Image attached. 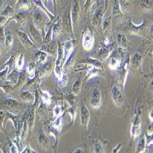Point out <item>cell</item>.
<instances>
[{"mask_svg":"<svg viewBox=\"0 0 153 153\" xmlns=\"http://www.w3.org/2000/svg\"><path fill=\"white\" fill-rule=\"evenodd\" d=\"M28 124L27 121H25L23 122V129H22V132L21 134V138L22 140H25V138H26L28 134Z\"/></svg>","mask_w":153,"mask_h":153,"instance_id":"obj_29","label":"cell"},{"mask_svg":"<svg viewBox=\"0 0 153 153\" xmlns=\"http://www.w3.org/2000/svg\"><path fill=\"white\" fill-rule=\"evenodd\" d=\"M41 98L42 101L44 102V103L47 105H50L51 103V96L49 94L48 92L44 91H42V95H41Z\"/></svg>","mask_w":153,"mask_h":153,"instance_id":"obj_28","label":"cell"},{"mask_svg":"<svg viewBox=\"0 0 153 153\" xmlns=\"http://www.w3.org/2000/svg\"><path fill=\"white\" fill-rule=\"evenodd\" d=\"M90 120V113L86 106H82L80 109V123L83 127L88 128Z\"/></svg>","mask_w":153,"mask_h":153,"instance_id":"obj_6","label":"cell"},{"mask_svg":"<svg viewBox=\"0 0 153 153\" xmlns=\"http://www.w3.org/2000/svg\"><path fill=\"white\" fill-rule=\"evenodd\" d=\"M52 64H48V65L44 66V67H42L39 72V74H40V76L41 77H43V76H45L46 75H48V74H50L51 71H52Z\"/></svg>","mask_w":153,"mask_h":153,"instance_id":"obj_20","label":"cell"},{"mask_svg":"<svg viewBox=\"0 0 153 153\" xmlns=\"http://www.w3.org/2000/svg\"><path fill=\"white\" fill-rule=\"evenodd\" d=\"M64 65L63 62V51L62 48L59 45L58 48V56L56 60L55 61V74L59 81H61L63 76L62 72V66Z\"/></svg>","mask_w":153,"mask_h":153,"instance_id":"obj_1","label":"cell"},{"mask_svg":"<svg viewBox=\"0 0 153 153\" xmlns=\"http://www.w3.org/2000/svg\"><path fill=\"white\" fill-rule=\"evenodd\" d=\"M29 124H30V127H32L33 123H34V111L33 110H31L30 111V114H29Z\"/></svg>","mask_w":153,"mask_h":153,"instance_id":"obj_38","label":"cell"},{"mask_svg":"<svg viewBox=\"0 0 153 153\" xmlns=\"http://www.w3.org/2000/svg\"><path fill=\"white\" fill-rule=\"evenodd\" d=\"M16 67L19 71H22L24 66V56L22 53L19 55L16 58Z\"/></svg>","mask_w":153,"mask_h":153,"instance_id":"obj_18","label":"cell"},{"mask_svg":"<svg viewBox=\"0 0 153 153\" xmlns=\"http://www.w3.org/2000/svg\"><path fill=\"white\" fill-rule=\"evenodd\" d=\"M79 6L77 3L75 2L71 12V20H72L73 27L75 26V23H76V22H77L78 18H79Z\"/></svg>","mask_w":153,"mask_h":153,"instance_id":"obj_9","label":"cell"},{"mask_svg":"<svg viewBox=\"0 0 153 153\" xmlns=\"http://www.w3.org/2000/svg\"><path fill=\"white\" fill-rule=\"evenodd\" d=\"M6 40L5 37V33H4V28H0V44H4Z\"/></svg>","mask_w":153,"mask_h":153,"instance_id":"obj_37","label":"cell"},{"mask_svg":"<svg viewBox=\"0 0 153 153\" xmlns=\"http://www.w3.org/2000/svg\"><path fill=\"white\" fill-rule=\"evenodd\" d=\"M53 113L55 114V116L56 117H59L62 113V110L60 105H56L53 110Z\"/></svg>","mask_w":153,"mask_h":153,"instance_id":"obj_36","label":"cell"},{"mask_svg":"<svg viewBox=\"0 0 153 153\" xmlns=\"http://www.w3.org/2000/svg\"><path fill=\"white\" fill-rule=\"evenodd\" d=\"M26 76H27L26 74H25V73H23L22 75H20L19 76V78L18 82H17V84H16V85H17L18 87H19V86L23 85V84L24 83L25 80H26Z\"/></svg>","mask_w":153,"mask_h":153,"instance_id":"obj_35","label":"cell"},{"mask_svg":"<svg viewBox=\"0 0 153 153\" xmlns=\"http://www.w3.org/2000/svg\"><path fill=\"white\" fill-rule=\"evenodd\" d=\"M19 7L20 9H22L23 10L28 9L31 7V3L30 1H19Z\"/></svg>","mask_w":153,"mask_h":153,"instance_id":"obj_30","label":"cell"},{"mask_svg":"<svg viewBox=\"0 0 153 153\" xmlns=\"http://www.w3.org/2000/svg\"><path fill=\"white\" fill-rule=\"evenodd\" d=\"M8 75V68L4 65L3 69L0 71V78L3 80H5L7 79Z\"/></svg>","mask_w":153,"mask_h":153,"instance_id":"obj_33","label":"cell"},{"mask_svg":"<svg viewBox=\"0 0 153 153\" xmlns=\"http://www.w3.org/2000/svg\"><path fill=\"white\" fill-rule=\"evenodd\" d=\"M25 19H26V16L23 12H20V13L17 14L15 17V19L19 24H22L25 22Z\"/></svg>","mask_w":153,"mask_h":153,"instance_id":"obj_32","label":"cell"},{"mask_svg":"<svg viewBox=\"0 0 153 153\" xmlns=\"http://www.w3.org/2000/svg\"><path fill=\"white\" fill-rule=\"evenodd\" d=\"M111 96L114 104L117 106H121L124 102V97L120 86L114 85L111 88Z\"/></svg>","mask_w":153,"mask_h":153,"instance_id":"obj_4","label":"cell"},{"mask_svg":"<svg viewBox=\"0 0 153 153\" xmlns=\"http://www.w3.org/2000/svg\"><path fill=\"white\" fill-rule=\"evenodd\" d=\"M120 64V60L119 59L116 57V56H113L111 58L110 64H109V66L111 69H116Z\"/></svg>","mask_w":153,"mask_h":153,"instance_id":"obj_27","label":"cell"},{"mask_svg":"<svg viewBox=\"0 0 153 153\" xmlns=\"http://www.w3.org/2000/svg\"><path fill=\"white\" fill-rule=\"evenodd\" d=\"M5 104L6 105L9 106V107H15L16 105H17L18 103L17 102L14 100H12V99H7V100L5 101Z\"/></svg>","mask_w":153,"mask_h":153,"instance_id":"obj_39","label":"cell"},{"mask_svg":"<svg viewBox=\"0 0 153 153\" xmlns=\"http://www.w3.org/2000/svg\"><path fill=\"white\" fill-rule=\"evenodd\" d=\"M17 36L19 38V39L20 41L25 45H28V46H31L32 47L33 45V41L30 39V38L29 37L28 35L23 31H17Z\"/></svg>","mask_w":153,"mask_h":153,"instance_id":"obj_8","label":"cell"},{"mask_svg":"<svg viewBox=\"0 0 153 153\" xmlns=\"http://www.w3.org/2000/svg\"><path fill=\"white\" fill-rule=\"evenodd\" d=\"M92 153H105L104 147L99 142L94 143L93 147Z\"/></svg>","mask_w":153,"mask_h":153,"instance_id":"obj_26","label":"cell"},{"mask_svg":"<svg viewBox=\"0 0 153 153\" xmlns=\"http://www.w3.org/2000/svg\"><path fill=\"white\" fill-rule=\"evenodd\" d=\"M34 24L36 26L39 27V28H42L45 22V18L43 15H42L39 12H36L34 15Z\"/></svg>","mask_w":153,"mask_h":153,"instance_id":"obj_12","label":"cell"},{"mask_svg":"<svg viewBox=\"0 0 153 153\" xmlns=\"http://www.w3.org/2000/svg\"><path fill=\"white\" fill-rule=\"evenodd\" d=\"M82 87V81L80 78L76 79L74 83L73 84L72 86V92L75 95H78L81 90Z\"/></svg>","mask_w":153,"mask_h":153,"instance_id":"obj_17","label":"cell"},{"mask_svg":"<svg viewBox=\"0 0 153 153\" xmlns=\"http://www.w3.org/2000/svg\"><path fill=\"white\" fill-rule=\"evenodd\" d=\"M19 76L20 75L18 71L14 69L11 73L7 75V78H8V79L12 83H13L14 85H16L18 82Z\"/></svg>","mask_w":153,"mask_h":153,"instance_id":"obj_15","label":"cell"},{"mask_svg":"<svg viewBox=\"0 0 153 153\" xmlns=\"http://www.w3.org/2000/svg\"><path fill=\"white\" fill-rule=\"evenodd\" d=\"M14 41H13V37L11 35H7L6 37V40L4 42V46L5 48L7 51L10 50L11 47H12V45H13Z\"/></svg>","mask_w":153,"mask_h":153,"instance_id":"obj_24","label":"cell"},{"mask_svg":"<svg viewBox=\"0 0 153 153\" xmlns=\"http://www.w3.org/2000/svg\"><path fill=\"white\" fill-rule=\"evenodd\" d=\"M2 88L3 91L5 92V93L6 94H10L11 93V92L12 91V90H13V89H12V88L10 86H2Z\"/></svg>","mask_w":153,"mask_h":153,"instance_id":"obj_41","label":"cell"},{"mask_svg":"<svg viewBox=\"0 0 153 153\" xmlns=\"http://www.w3.org/2000/svg\"><path fill=\"white\" fill-rule=\"evenodd\" d=\"M53 126L55 127V128L57 130H61V127H62V122H61V117H58L57 119L54 121L53 123Z\"/></svg>","mask_w":153,"mask_h":153,"instance_id":"obj_34","label":"cell"},{"mask_svg":"<svg viewBox=\"0 0 153 153\" xmlns=\"http://www.w3.org/2000/svg\"><path fill=\"white\" fill-rule=\"evenodd\" d=\"M141 119L138 114H135L131 129V135L133 138L138 137L141 133Z\"/></svg>","mask_w":153,"mask_h":153,"instance_id":"obj_5","label":"cell"},{"mask_svg":"<svg viewBox=\"0 0 153 153\" xmlns=\"http://www.w3.org/2000/svg\"><path fill=\"white\" fill-rule=\"evenodd\" d=\"M20 153H33V151L30 146H27Z\"/></svg>","mask_w":153,"mask_h":153,"instance_id":"obj_44","label":"cell"},{"mask_svg":"<svg viewBox=\"0 0 153 153\" xmlns=\"http://www.w3.org/2000/svg\"><path fill=\"white\" fill-rule=\"evenodd\" d=\"M1 52H2V48H1V45L0 44V55H1Z\"/></svg>","mask_w":153,"mask_h":153,"instance_id":"obj_46","label":"cell"},{"mask_svg":"<svg viewBox=\"0 0 153 153\" xmlns=\"http://www.w3.org/2000/svg\"><path fill=\"white\" fill-rule=\"evenodd\" d=\"M74 50V45L71 41H67L62 48L63 51V62L65 65L67 60L69 58L70 55H71L72 51Z\"/></svg>","mask_w":153,"mask_h":153,"instance_id":"obj_7","label":"cell"},{"mask_svg":"<svg viewBox=\"0 0 153 153\" xmlns=\"http://www.w3.org/2000/svg\"><path fill=\"white\" fill-rule=\"evenodd\" d=\"M20 97L25 102L28 104H33L35 100L34 96L31 92L28 91L22 92L20 94Z\"/></svg>","mask_w":153,"mask_h":153,"instance_id":"obj_10","label":"cell"},{"mask_svg":"<svg viewBox=\"0 0 153 153\" xmlns=\"http://www.w3.org/2000/svg\"><path fill=\"white\" fill-rule=\"evenodd\" d=\"M146 137L144 135L142 138H140L137 145L136 153H143L146 150Z\"/></svg>","mask_w":153,"mask_h":153,"instance_id":"obj_13","label":"cell"},{"mask_svg":"<svg viewBox=\"0 0 153 153\" xmlns=\"http://www.w3.org/2000/svg\"><path fill=\"white\" fill-rule=\"evenodd\" d=\"M16 58L13 55H12L11 57L9 59V60L6 62V63L4 65V66H7L8 68V74L11 73L12 71L14 70L15 66H16Z\"/></svg>","mask_w":153,"mask_h":153,"instance_id":"obj_16","label":"cell"},{"mask_svg":"<svg viewBox=\"0 0 153 153\" xmlns=\"http://www.w3.org/2000/svg\"><path fill=\"white\" fill-rule=\"evenodd\" d=\"M31 34L33 36L34 39L37 41V42H41V37L39 34V33L38 32V30L34 27L33 25H31Z\"/></svg>","mask_w":153,"mask_h":153,"instance_id":"obj_23","label":"cell"},{"mask_svg":"<svg viewBox=\"0 0 153 153\" xmlns=\"http://www.w3.org/2000/svg\"><path fill=\"white\" fill-rule=\"evenodd\" d=\"M61 30V23L59 20H57L55 22L52 28V35L54 37H56L60 33Z\"/></svg>","mask_w":153,"mask_h":153,"instance_id":"obj_19","label":"cell"},{"mask_svg":"<svg viewBox=\"0 0 153 153\" xmlns=\"http://www.w3.org/2000/svg\"><path fill=\"white\" fill-rule=\"evenodd\" d=\"M141 59H142L141 56L138 55V53H135L132 59V64H133L134 66H137L140 65V62H141Z\"/></svg>","mask_w":153,"mask_h":153,"instance_id":"obj_31","label":"cell"},{"mask_svg":"<svg viewBox=\"0 0 153 153\" xmlns=\"http://www.w3.org/2000/svg\"><path fill=\"white\" fill-rule=\"evenodd\" d=\"M48 55L42 51H40L36 55V63L38 66L39 65H44L45 62L47 61Z\"/></svg>","mask_w":153,"mask_h":153,"instance_id":"obj_11","label":"cell"},{"mask_svg":"<svg viewBox=\"0 0 153 153\" xmlns=\"http://www.w3.org/2000/svg\"><path fill=\"white\" fill-rule=\"evenodd\" d=\"M88 75L90 77H92L95 75H97L99 72L100 71V69L98 68H96V66L93 65H88Z\"/></svg>","mask_w":153,"mask_h":153,"instance_id":"obj_21","label":"cell"},{"mask_svg":"<svg viewBox=\"0 0 153 153\" xmlns=\"http://www.w3.org/2000/svg\"><path fill=\"white\" fill-rule=\"evenodd\" d=\"M149 119L151 121H152V110L150 111L149 114Z\"/></svg>","mask_w":153,"mask_h":153,"instance_id":"obj_45","label":"cell"},{"mask_svg":"<svg viewBox=\"0 0 153 153\" xmlns=\"http://www.w3.org/2000/svg\"><path fill=\"white\" fill-rule=\"evenodd\" d=\"M9 153H19V150L16 144H12L9 148Z\"/></svg>","mask_w":153,"mask_h":153,"instance_id":"obj_40","label":"cell"},{"mask_svg":"<svg viewBox=\"0 0 153 153\" xmlns=\"http://www.w3.org/2000/svg\"><path fill=\"white\" fill-rule=\"evenodd\" d=\"M122 146V144L121 143H119L115 147H114L113 149V151H112V153H118L119 151L120 150Z\"/></svg>","mask_w":153,"mask_h":153,"instance_id":"obj_43","label":"cell"},{"mask_svg":"<svg viewBox=\"0 0 153 153\" xmlns=\"http://www.w3.org/2000/svg\"><path fill=\"white\" fill-rule=\"evenodd\" d=\"M14 13V9L10 6H7L2 12L1 15L9 19Z\"/></svg>","mask_w":153,"mask_h":153,"instance_id":"obj_25","label":"cell"},{"mask_svg":"<svg viewBox=\"0 0 153 153\" xmlns=\"http://www.w3.org/2000/svg\"><path fill=\"white\" fill-rule=\"evenodd\" d=\"M8 18L1 15L0 16V26H4L5 25V23L7 22V21L8 20Z\"/></svg>","mask_w":153,"mask_h":153,"instance_id":"obj_42","label":"cell"},{"mask_svg":"<svg viewBox=\"0 0 153 153\" xmlns=\"http://www.w3.org/2000/svg\"><path fill=\"white\" fill-rule=\"evenodd\" d=\"M90 104L93 108H99L102 104L101 93L99 89L94 88L92 91L90 96Z\"/></svg>","mask_w":153,"mask_h":153,"instance_id":"obj_3","label":"cell"},{"mask_svg":"<svg viewBox=\"0 0 153 153\" xmlns=\"http://www.w3.org/2000/svg\"><path fill=\"white\" fill-rule=\"evenodd\" d=\"M41 50L42 52H44L45 53H46L47 54H50V55H52L53 53H55V43L53 42H50L49 44H48L47 45H44Z\"/></svg>","mask_w":153,"mask_h":153,"instance_id":"obj_14","label":"cell"},{"mask_svg":"<svg viewBox=\"0 0 153 153\" xmlns=\"http://www.w3.org/2000/svg\"><path fill=\"white\" fill-rule=\"evenodd\" d=\"M94 42L93 34L90 29L87 28L85 31L82 38V46L85 50L89 51L92 49Z\"/></svg>","mask_w":153,"mask_h":153,"instance_id":"obj_2","label":"cell"},{"mask_svg":"<svg viewBox=\"0 0 153 153\" xmlns=\"http://www.w3.org/2000/svg\"><path fill=\"white\" fill-rule=\"evenodd\" d=\"M27 74L29 78L32 79L34 77L35 75V66L34 65L32 62L28 64V65L27 68Z\"/></svg>","mask_w":153,"mask_h":153,"instance_id":"obj_22","label":"cell"}]
</instances>
